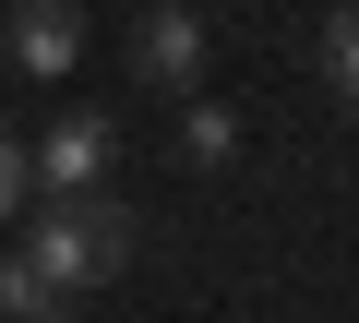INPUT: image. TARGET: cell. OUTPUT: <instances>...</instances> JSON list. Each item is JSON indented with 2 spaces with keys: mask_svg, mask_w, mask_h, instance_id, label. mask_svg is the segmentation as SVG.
<instances>
[{
  "mask_svg": "<svg viewBox=\"0 0 359 323\" xmlns=\"http://www.w3.org/2000/svg\"><path fill=\"white\" fill-rule=\"evenodd\" d=\"M204 13H192V0H144V13H132V72L144 84H192L204 72Z\"/></svg>",
  "mask_w": 359,
  "mask_h": 323,
  "instance_id": "2",
  "label": "cell"
},
{
  "mask_svg": "<svg viewBox=\"0 0 359 323\" xmlns=\"http://www.w3.org/2000/svg\"><path fill=\"white\" fill-rule=\"evenodd\" d=\"M108 156H120L108 108H72V120L36 144V180H48V192H96V180H108Z\"/></svg>",
  "mask_w": 359,
  "mask_h": 323,
  "instance_id": "4",
  "label": "cell"
},
{
  "mask_svg": "<svg viewBox=\"0 0 359 323\" xmlns=\"http://www.w3.org/2000/svg\"><path fill=\"white\" fill-rule=\"evenodd\" d=\"M25 204H36V156L0 132V216H25Z\"/></svg>",
  "mask_w": 359,
  "mask_h": 323,
  "instance_id": "8",
  "label": "cell"
},
{
  "mask_svg": "<svg viewBox=\"0 0 359 323\" xmlns=\"http://www.w3.org/2000/svg\"><path fill=\"white\" fill-rule=\"evenodd\" d=\"M84 60V0H13V72L60 84Z\"/></svg>",
  "mask_w": 359,
  "mask_h": 323,
  "instance_id": "3",
  "label": "cell"
},
{
  "mask_svg": "<svg viewBox=\"0 0 359 323\" xmlns=\"http://www.w3.org/2000/svg\"><path fill=\"white\" fill-rule=\"evenodd\" d=\"M180 156H192V168H228V156H240V120L228 108H192V120H180Z\"/></svg>",
  "mask_w": 359,
  "mask_h": 323,
  "instance_id": "6",
  "label": "cell"
},
{
  "mask_svg": "<svg viewBox=\"0 0 359 323\" xmlns=\"http://www.w3.org/2000/svg\"><path fill=\"white\" fill-rule=\"evenodd\" d=\"M25 263L84 299V287H108V275L132 263V216H120L108 192H36V204H25Z\"/></svg>",
  "mask_w": 359,
  "mask_h": 323,
  "instance_id": "1",
  "label": "cell"
},
{
  "mask_svg": "<svg viewBox=\"0 0 359 323\" xmlns=\"http://www.w3.org/2000/svg\"><path fill=\"white\" fill-rule=\"evenodd\" d=\"M323 84H335V96H359V0L323 25Z\"/></svg>",
  "mask_w": 359,
  "mask_h": 323,
  "instance_id": "7",
  "label": "cell"
},
{
  "mask_svg": "<svg viewBox=\"0 0 359 323\" xmlns=\"http://www.w3.org/2000/svg\"><path fill=\"white\" fill-rule=\"evenodd\" d=\"M0 323H72V287L36 263H0Z\"/></svg>",
  "mask_w": 359,
  "mask_h": 323,
  "instance_id": "5",
  "label": "cell"
}]
</instances>
